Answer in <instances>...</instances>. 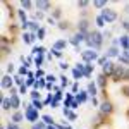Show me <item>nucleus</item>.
Wrapping results in <instances>:
<instances>
[{"label":"nucleus","instance_id":"bb28decb","mask_svg":"<svg viewBox=\"0 0 129 129\" xmlns=\"http://www.w3.org/2000/svg\"><path fill=\"white\" fill-rule=\"evenodd\" d=\"M31 96H33V100H40V93L35 91V93H31Z\"/></svg>","mask_w":129,"mask_h":129},{"label":"nucleus","instance_id":"4be33fe9","mask_svg":"<svg viewBox=\"0 0 129 129\" xmlns=\"http://www.w3.org/2000/svg\"><path fill=\"white\" fill-rule=\"evenodd\" d=\"M29 28H31V31H40V28H38L36 22H29Z\"/></svg>","mask_w":129,"mask_h":129},{"label":"nucleus","instance_id":"f8f14e48","mask_svg":"<svg viewBox=\"0 0 129 129\" xmlns=\"http://www.w3.org/2000/svg\"><path fill=\"white\" fill-rule=\"evenodd\" d=\"M88 93H89V95H96V86H95L93 83H89V84H88Z\"/></svg>","mask_w":129,"mask_h":129},{"label":"nucleus","instance_id":"6e6552de","mask_svg":"<svg viewBox=\"0 0 129 129\" xmlns=\"http://www.w3.org/2000/svg\"><path fill=\"white\" fill-rule=\"evenodd\" d=\"M36 7H38L40 10H47V9H50V4L41 0V2H36Z\"/></svg>","mask_w":129,"mask_h":129},{"label":"nucleus","instance_id":"9d476101","mask_svg":"<svg viewBox=\"0 0 129 129\" xmlns=\"http://www.w3.org/2000/svg\"><path fill=\"white\" fill-rule=\"evenodd\" d=\"M112 110V105H110L109 102H103L102 103V112H110Z\"/></svg>","mask_w":129,"mask_h":129},{"label":"nucleus","instance_id":"5701e85b","mask_svg":"<svg viewBox=\"0 0 129 129\" xmlns=\"http://www.w3.org/2000/svg\"><path fill=\"white\" fill-rule=\"evenodd\" d=\"M96 24H98V26H103V24H105V21H103V17H102V16H98V17H96Z\"/></svg>","mask_w":129,"mask_h":129},{"label":"nucleus","instance_id":"f03ea898","mask_svg":"<svg viewBox=\"0 0 129 129\" xmlns=\"http://www.w3.org/2000/svg\"><path fill=\"white\" fill-rule=\"evenodd\" d=\"M81 57L84 62H93V60H96V52H93V50H84V52H81Z\"/></svg>","mask_w":129,"mask_h":129},{"label":"nucleus","instance_id":"cd10ccee","mask_svg":"<svg viewBox=\"0 0 129 129\" xmlns=\"http://www.w3.org/2000/svg\"><path fill=\"white\" fill-rule=\"evenodd\" d=\"M14 81H16L17 84H21V86H24V84H22V79H21L19 76H16V78H14Z\"/></svg>","mask_w":129,"mask_h":129},{"label":"nucleus","instance_id":"b1692460","mask_svg":"<svg viewBox=\"0 0 129 129\" xmlns=\"http://www.w3.org/2000/svg\"><path fill=\"white\" fill-rule=\"evenodd\" d=\"M33 107H35V109H41V102L40 100H35V102H33Z\"/></svg>","mask_w":129,"mask_h":129},{"label":"nucleus","instance_id":"2f4dec72","mask_svg":"<svg viewBox=\"0 0 129 129\" xmlns=\"http://www.w3.org/2000/svg\"><path fill=\"white\" fill-rule=\"evenodd\" d=\"M22 7H24V9H29V7H31V2H22Z\"/></svg>","mask_w":129,"mask_h":129},{"label":"nucleus","instance_id":"c756f323","mask_svg":"<svg viewBox=\"0 0 129 129\" xmlns=\"http://www.w3.org/2000/svg\"><path fill=\"white\" fill-rule=\"evenodd\" d=\"M53 55H55V57H62V52H60V50H55V48H53Z\"/></svg>","mask_w":129,"mask_h":129},{"label":"nucleus","instance_id":"423d86ee","mask_svg":"<svg viewBox=\"0 0 129 129\" xmlns=\"http://www.w3.org/2000/svg\"><path fill=\"white\" fill-rule=\"evenodd\" d=\"M12 86V78L10 76H4L2 78V88H10Z\"/></svg>","mask_w":129,"mask_h":129},{"label":"nucleus","instance_id":"4468645a","mask_svg":"<svg viewBox=\"0 0 129 129\" xmlns=\"http://www.w3.org/2000/svg\"><path fill=\"white\" fill-rule=\"evenodd\" d=\"M120 45H122L124 48H127L129 47V36H122V38H120Z\"/></svg>","mask_w":129,"mask_h":129},{"label":"nucleus","instance_id":"2eb2a0df","mask_svg":"<svg viewBox=\"0 0 129 129\" xmlns=\"http://www.w3.org/2000/svg\"><path fill=\"white\" fill-rule=\"evenodd\" d=\"M24 41H26V43H33V41H35V35H28V33H26V35H24Z\"/></svg>","mask_w":129,"mask_h":129},{"label":"nucleus","instance_id":"6ab92c4d","mask_svg":"<svg viewBox=\"0 0 129 129\" xmlns=\"http://www.w3.org/2000/svg\"><path fill=\"white\" fill-rule=\"evenodd\" d=\"M76 100H78V102H84V100H86V93H79V95H76Z\"/></svg>","mask_w":129,"mask_h":129},{"label":"nucleus","instance_id":"a211bd4d","mask_svg":"<svg viewBox=\"0 0 129 129\" xmlns=\"http://www.w3.org/2000/svg\"><path fill=\"white\" fill-rule=\"evenodd\" d=\"M64 47H66V41L64 40H59L55 43V50H60V48H64Z\"/></svg>","mask_w":129,"mask_h":129},{"label":"nucleus","instance_id":"f3484780","mask_svg":"<svg viewBox=\"0 0 129 129\" xmlns=\"http://www.w3.org/2000/svg\"><path fill=\"white\" fill-rule=\"evenodd\" d=\"M43 122H45V124H50V126H53V119H52L50 115H43Z\"/></svg>","mask_w":129,"mask_h":129},{"label":"nucleus","instance_id":"ddd939ff","mask_svg":"<svg viewBox=\"0 0 129 129\" xmlns=\"http://www.w3.org/2000/svg\"><path fill=\"white\" fill-rule=\"evenodd\" d=\"M112 69H114V64H112V62H107V64L103 66V72H112Z\"/></svg>","mask_w":129,"mask_h":129},{"label":"nucleus","instance_id":"9b49d317","mask_svg":"<svg viewBox=\"0 0 129 129\" xmlns=\"http://www.w3.org/2000/svg\"><path fill=\"white\" fill-rule=\"evenodd\" d=\"M12 105H10V100L9 98H4V102H2V109L4 110H9Z\"/></svg>","mask_w":129,"mask_h":129},{"label":"nucleus","instance_id":"4c0bfd02","mask_svg":"<svg viewBox=\"0 0 129 129\" xmlns=\"http://www.w3.org/2000/svg\"><path fill=\"white\" fill-rule=\"evenodd\" d=\"M47 129H57V127H55V126H48Z\"/></svg>","mask_w":129,"mask_h":129},{"label":"nucleus","instance_id":"58836bf2","mask_svg":"<svg viewBox=\"0 0 129 129\" xmlns=\"http://www.w3.org/2000/svg\"><path fill=\"white\" fill-rule=\"evenodd\" d=\"M66 129H71V127H66Z\"/></svg>","mask_w":129,"mask_h":129},{"label":"nucleus","instance_id":"c9c22d12","mask_svg":"<svg viewBox=\"0 0 129 129\" xmlns=\"http://www.w3.org/2000/svg\"><path fill=\"white\" fill-rule=\"evenodd\" d=\"M7 129H19V127H17V124H10Z\"/></svg>","mask_w":129,"mask_h":129},{"label":"nucleus","instance_id":"e433bc0d","mask_svg":"<svg viewBox=\"0 0 129 129\" xmlns=\"http://www.w3.org/2000/svg\"><path fill=\"white\" fill-rule=\"evenodd\" d=\"M124 29H127V31H129V21H127V22H124Z\"/></svg>","mask_w":129,"mask_h":129},{"label":"nucleus","instance_id":"aec40b11","mask_svg":"<svg viewBox=\"0 0 129 129\" xmlns=\"http://www.w3.org/2000/svg\"><path fill=\"white\" fill-rule=\"evenodd\" d=\"M86 28H88V22H86V21H81V22H79V29L81 31H86Z\"/></svg>","mask_w":129,"mask_h":129},{"label":"nucleus","instance_id":"393cba45","mask_svg":"<svg viewBox=\"0 0 129 129\" xmlns=\"http://www.w3.org/2000/svg\"><path fill=\"white\" fill-rule=\"evenodd\" d=\"M43 86H45V83H43V81H38V83H36V84H35V88H36V89H40V88H43Z\"/></svg>","mask_w":129,"mask_h":129},{"label":"nucleus","instance_id":"a878e982","mask_svg":"<svg viewBox=\"0 0 129 129\" xmlns=\"http://www.w3.org/2000/svg\"><path fill=\"white\" fill-rule=\"evenodd\" d=\"M43 36H45V29H43V28H40V31H38V38H40V40H43Z\"/></svg>","mask_w":129,"mask_h":129},{"label":"nucleus","instance_id":"72a5a7b5","mask_svg":"<svg viewBox=\"0 0 129 129\" xmlns=\"http://www.w3.org/2000/svg\"><path fill=\"white\" fill-rule=\"evenodd\" d=\"M41 62H43V59H41V55H38V57H36V66H40Z\"/></svg>","mask_w":129,"mask_h":129},{"label":"nucleus","instance_id":"0eeeda50","mask_svg":"<svg viewBox=\"0 0 129 129\" xmlns=\"http://www.w3.org/2000/svg\"><path fill=\"white\" fill-rule=\"evenodd\" d=\"M10 105H12V109H17L19 107V98L16 96V95H10Z\"/></svg>","mask_w":129,"mask_h":129},{"label":"nucleus","instance_id":"473e14b6","mask_svg":"<svg viewBox=\"0 0 129 129\" xmlns=\"http://www.w3.org/2000/svg\"><path fill=\"white\" fill-rule=\"evenodd\" d=\"M95 5H96V7H103V5H105V2H102V0H98V2H95Z\"/></svg>","mask_w":129,"mask_h":129},{"label":"nucleus","instance_id":"dca6fc26","mask_svg":"<svg viewBox=\"0 0 129 129\" xmlns=\"http://www.w3.org/2000/svg\"><path fill=\"white\" fill-rule=\"evenodd\" d=\"M107 55H109V57H115V55H117V48H115V47H112V48H109V52H107Z\"/></svg>","mask_w":129,"mask_h":129},{"label":"nucleus","instance_id":"c85d7f7f","mask_svg":"<svg viewBox=\"0 0 129 129\" xmlns=\"http://www.w3.org/2000/svg\"><path fill=\"white\" fill-rule=\"evenodd\" d=\"M31 129H45V126H43V124H35Z\"/></svg>","mask_w":129,"mask_h":129},{"label":"nucleus","instance_id":"7ed1b4c3","mask_svg":"<svg viewBox=\"0 0 129 129\" xmlns=\"http://www.w3.org/2000/svg\"><path fill=\"white\" fill-rule=\"evenodd\" d=\"M102 17H103V21H107V22H112V21H115V12L110 9H103V12H102Z\"/></svg>","mask_w":129,"mask_h":129},{"label":"nucleus","instance_id":"1a4fd4ad","mask_svg":"<svg viewBox=\"0 0 129 129\" xmlns=\"http://www.w3.org/2000/svg\"><path fill=\"white\" fill-rule=\"evenodd\" d=\"M22 119H24V115H22L21 112H16V114L12 115V120H14V122H21Z\"/></svg>","mask_w":129,"mask_h":129},{"label":"nucleus","instance_id":"f704fd0d","mask_svg":"<svg viewBox=\"0 0 129 129\" xmlns=\"http://www.w3.org/2000/svg\"><path fill=\"white\" fill-rule=\"evenodd\" d=\"M59 28H60V29H66V28H67V24H66V22H60Z\"/></svg>","mask_w":129,"mask_h":129},{"label":"nucleus","instance_id":"20e7f679","mask_svg":"<svg viewBox=\"0 0 129 129\" xmlns=\"http://www.w3.org/2000/svg\"><path fill=\"white\" fill-rule=\"evenodd\" d=\"M26 119L31 120V122H35V120L38 119V112H36L35 107H28V110H26Z\"/></svg>","mask_w":129,"mask_h":129},{"label":"nucleus","instance_id":"412c9836","mask_svg":"<svg viewBox=\"0 0 129 129\" xmlns=\"http://www.w3.org/2000/svg\"><path fill=\"white\" fill-rule=\"evenodd\" d=\"M72 74H74V78H76V79H79V78H83V74L79 72V69H78V67L74 69V72H72Z\"/></svg>","mask_w":129,"mask_h":129},{"label":"nucleus","instance_id":"39448f33","mask_svg":"<svg viewBox=\"0 0 129 129\" xmlns=\"http://www.w3.org/2000/svg\"><path fill=\"white\" fill-rule=\"evenodd\" d=\"M83 40H84V35H83V33H79V35H74V36L71 38V43H72V45H79Z\"/></svg>","mask_w":129,"mask_h":129},{"label":"nucleus","instance_id":"f257e3e1","mask_svg":"<svg viewBox=\"0 0 129 129\" xmlns=\"http://www.w3.org/2000/svg\"><path fill=\"white\" fill-rule=\"evenodd\" d=\"M86 43H88L89 47L98 48L100 45H102V35H100L98 31H95L93 35H89V38H86Z\"/></svg>","mask_w":129,"mask_h":129},{"label":"nucleus","instance_id":"7c9ffc66","mask_svg":"<svg viewBox=\"0 0 129 129\" xmlns=\"http://www.w3.org/2000/svg\"><path fill=\"white\" fill-rule=\"evenodd\" d=\"M19 74H29V72H28V69H26V67H21V69H19Z\"/></svg>","mask_w":129,"mask_h":129}]
</instances>
